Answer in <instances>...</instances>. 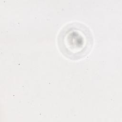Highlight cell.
Segmentation results:
<instances>
[{
  "instance_id": "1",
  "label": "cell",
  "mask_w": 122,
  "mask_h": 122,
  "mask_svg": "<svg viewBox=\"0 0 122 122\" xmlns=\"http://www.w3.org/2000/svg\"><path fill=\"white\" fill-rule=\"evenodd\" d=\"M92 34L85 24L75 22L66 25L58 36L60 51L66 58L73 60L85 57L93 46Z\"/></svg>"
}]
</instances>
